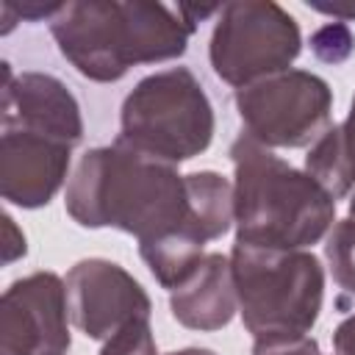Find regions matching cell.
<instances>
[{
  "mask_svg": "<svg viewBox=\"0 0 355 355\" xmlns=\"http://www.w3.org/2000/svg\"><path fill=\"white\" fill-rule=\"evenodd\" d=\"M311 47H313V53H316L322 61L338 64V61H344V58L352 53L355 36H352V31H349L344 22H330V25L319 28V31L311 36Z\"/></svg>",
  "mask_w": 355,
  "mask_h": 355,
  "instance_id": "17",
  "label": "cell"
},
{
  "mask_svg": "<svg viewBox=\"0 0 355 355\" xmlns=\"http://www.w3.org/2000/svg\"><path fill=\"white\" fill-rule=\"evenodd\" d=\"M349 216L355 219V194H352V200H349Z\"/></svg>",
  "mask_w": 355,
  "mask_h": 355,
  "instance_id": "24",
  "label": "cell"
},
{
  "mask_svg": "<svg viewBox=\"0 0 355 355\" xmlns=\"http://www.w3.org/2000/svg\"><path fill=\"white\" fill-rule=\"evenodd\" d=\"M324 255H327L333 280L344 291L355 294V219L352 216L333 225L324 244Z\"/></svg>",
  "mask_w": 355,
  "mask_h": 355,
  "instance_id": "15",
  "label": "cell"
},
{
  "mask_svg": "<svg viewBox=\"0 0 355 355\" xmlns=\"http://www.w3.org/2000/svg\"><path fill=\"white\" fill-rule=\"evenodd\" d=\"M202 247H205V241H200L197 236H191L186 230H172L158 239L141 241L139 252H141L144 263L150 266L153 277L164 288H175L197 269V263L202 261Z\"/></svg>",
  "mask_w": 355,
  "mask_h": 355,
  "instance_id": "13",
  "label": "cell"
},
{
  "mask_svg": "<svg viewBox=\"0 0 355 355\" xmlns=\"http://www.w3.org/2000/svg\"><path fill=\"white\" fill-rule=\"evenodd\" d=\"M236 241L263 250L316 244L336 219V200L308 175L241 133L230 147Z\"/></svg>",
  "mask_w": 355,
  "mask_h": 355,
  "instance_id": "3",
  "label": "cell"
},
{
  "mask_svg": "<svg viewBox=\"0 0 355 355\" xmlns=\"http://www.w3.org/2000/svg\"><path fill=\"white\" fill-rule=\"evenodd\" d=\"M100 355H158L150 319H133L122 324L100 349Z\"/></svg>",
  "mask_w": 355,
  "mask_h": 355,
  "instance_id": "16",
  "label": "cell"
},
{
  "mask_svg": "<svg viewBox=\"0 0 355 355\" xmlns=\"http://www.w3.org/2000/svg\"><path fill=\"white\" fill-rule=\"evenodd\" d=\"M67 305L72 324L89 338H111L133 319H150V297L133 275L105 258L78 261L67 272Z\"/></svg>",
  "mask_w": 355,
  "mask_h": 355,
  "instance_id": "9",
  "label": "cell"
},
{
  "mask_svg": "<svg viewBox=\"0 0 355 355\" xmlns=\"http://www.w3.org/2000/svg\"><path fill=\"white\" fill-rule=\"evenodd\" d=\"M236 286L230 258L222 252H208L197 269L172 288L169 308L172 316L191 330H219L236 313Z\"/></svg>",
  "mask_w": 355,
  "mask_h": 355,
  "instance_id": "12",
  "label": "cell"
},
{
  "mask_svg": "<svg viewBox=\"0 0 355 355\" xmlns=\"http://www.w3.org/2000/svg\"><path fill=\"white\" fill-rule=\"evenodd\" d=\"M3 233H6V244H3V258H6V263H11L14 258H19V255H25V236L17 230V225H14V219L6 214L3 216Z\"/></svg>",
  "mask_w": 355,
  "mask_h": 355,
  "instance_id": "19",
  "label": "cell"
},
{
  "mask_svg": "<svg viewBox=\"0 0 355 355\" xmlns=\"http://www.w3.org/2000/svg\"><path fill=\"white\" fill-rule=\"evenodd\" d=\"M72 147L67 141L31 133L3 130L0 139V194L19 208H42L61 189L69 169Z\"/></svg>",
  "mask_w": 355,
  "mask_h": 355,
  "instance_id": "11",
  "label": "cell"
},
{
  "mask_svg": "<svg viewBox=\"0 0 355 355\" xmlns=\"http://www.w3.org/2000/svg\"><path fill=\"white\" fill-rule=\"evenodd\" d=\"M252 355H322L319 344L308 336H261L255 338Z\"/></svg>",
  "mask_w": 355,
  "mask_h": 355,
  "instance_id": "18",
  "label": "cell"
},
{
  "mask_svg": "<svg viewBox=\"0 0 355 355\" xmlns=\"http://www.w3.org/2000/svg\"><path fill=\"white\" fill-rule=\"evenodd\" d=\"M341 130H344V141H347L349 158H352V164H355V97H352V108H349V116H347V122L341 125Z\"/></svg>",
  "mask_w": 355,
  "mask_h": 355,
  "instance_id": "22",
  "label": "cell"
},
{
  "mask_svg": "<svg viewBox=\"0 0 355 355\" xmlns=\"http://www.w3.org/2000/svg\"><path fill=\"white\" fill-rule=\"evenodd\" d=\"M333 347H336V355H355V313L336 327Z\"/></svg>",
  "mask_w": 355,
  "mask_h": 355,
  "instance_id": "20",
  "label": "cell"
},
{
  "mask_svg": "<svg viewBox=\"0 0 355 355\" xmlns=\"http://www.w3.org/2000/svg\"><path fill=\"white\" fill-rule=\"evenodd\" d=\"M305 169L333 200L349 194V189L355 186V164L349 158L341 125L327 128L313 141V147L305 155Z\"/></svg>",
  "mask_w": 355,
  "mask_h": 355,
  "instance_id": "14",
  "label": "cell"
},
{
  "mask_svg": "<svg viewBox=\"0 0 355 355\" xmlns=\"http://www.w3.org/2000/svg\"><path fill=\"white\" fill-rule=\"evenodd\" d=\"M214 139V108L186 67L147 75L122 103L119 141L166 164L200 155Z\"/></svg>",
  "mask_w": 355,
  "mask_h": 355,
  "instance_id": "5",
  "label": "cell"
},
{
  "mask_svg": "<svg viewBox=\"0 0 355 355\" xmlns=\"http://www.w3.org/2000/svg\"><path fill=\"white\" fill-rule=\"evenodd\" d=\"M311 8L322 11V14H330V17H338V19H355V6H341V3H311Z\"/></svg>",
  "mask_w": 355,
  "mask_h": 355,
  "instance_id": "21",
  "label": "cell"
},
{
  "mask_svg": "<svg viewBox=\"0 0 355 355\" xmlns=\"http://www.w3.org/2000/svg\"><path fill=\"white\" fill-rule=\"evenodd\" d=\"M169 355H216V352L202 349V347H189V349H178V352H169Z\"/></svg>",
  "mask_w": 355,
  "mask_h": 355,
  "instance_id": "23",
  "label": "cell"
},
{
  "mask_svg": "<svg viewBox=\"0 0 355 355\" xmlns=\"http://www.w3.org/2000/svg\"><path fill=\"white\" fill-rule=\"evenodd\" d=\"M247 136L263 147H305L330 125L333 92L305 69H286L236 92Z\"/></svg>",
  "mask_w": 355,
  "mask_h": 355,
  "instance_id": "7",
  "label": "cell"
},
{
  "mask_svg": "<svg viewBox=\"0 0 355 355\" xmlns=\"http://www.w3.org/2000/svg\"><path fill=\"white\" fill-rule=\"evenodd\" d=\"M230 269L244 327L255 338L305 336L313 327L324 294V272L313 252L236 241Z\"/></svg>",
  "mask_w": 355,
  "mask_h": 355,
  "instance_id": "4",
  "label": "cell"
},
{
  "mask_svg": "<svg viewBox=\"0 0 355 355\" xmlns=\"http://www.w3.org/2000/svg\"><path fill=\"white\" fill-rule=\"evenodd\" d=\"M302 36L288 11L272 0H236L219 8L211 33V67L230 86H250L286 72L300 55Z\"/></svg>",
  "mask_w": 355,
  "mask_h": 355,
  "instance_id": "6",
  "label": "cell"
},
{
  "mask_svg": "<svg viewBox=\"0 0 355 355\" xmlns=\"http://www.w3.org/2000/svg\"><path fill=\"white\" fill-rule=\"evenodd\" d=\"M3 130H31L75 147L83 139V119L72 92L53 75H11L3 64Z\"/></svg>",
  "mask_w": 355,
  "mask_h": 355,
  "instance_id": "10",
  "label": "cell"
},
{
  "mask_svg": "<svg viewBox=\"0 0 355 355\" xmlns=\"http://www.w3.org/2000/svg\"><path fill=\"white\" fill-rule=\"evenodd\" d=\"M67 214L83 227H116L141 241L186 230L208 241L189 208L186 175L125 141L89 150L67 183Z\"/></svg>",
  "mask_w": 355,
  "mask_h": 355,
  "instance_id": "1",
  "label": "cell"
},
{
  "mask_svg": "<svg viewBox=\"0 0 355 355\" xmlns=\"http://www.w3.org/2000/svg\"><path fill=\"white\" fill-rule=\"evenodd\" d=\"M61 55L86 78L111 83L136 64H158L186 53L194 33L161 3L86 0L64 3L50 19Z\"/></svg>",
  "mask_w": 355,
  "mask_h": 355,
  "instance_id": "2",
  "label": "cell"
},
{
  "mask_svg": "<svg viewBox=\"0 0 355 355\" xmlns=\"http://www.w3.org/2000/svg\"><path fill=\"white\" fill-rule=\"evenodd\" d=\"M67 286L53 272H33L14 280L0 300V355H64Z\"/></svg>",
  "mask_w": 355,
  "mask_h": 355,
  "instance_id": "8",
  "label": "cell"
}]
</instances>
